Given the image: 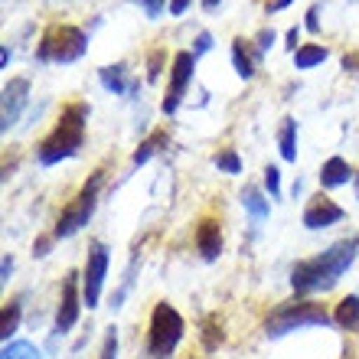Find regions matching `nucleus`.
I'll return each mask as SVG.
<instances>
[{
    "label": "nucleus",
    "instance_id": "5",
    "mask_svg": "<svg viewBox=\"0 0 359 359\" xmlns=\"http://www.w3.org/2000/svg\"><path fill=\"white\" fill-rule=\"evenodd\" d=\"M88 36L86 29L72 27V23H53L46 27L43 39L36 46V62H56V66H69L76 59L86 56Z\"/></svg>",
    "mask_w": 359,
    "mask_h": 359
},
{
    "label": "nucleus",
    "instance_id": "15",
    "mask_svg": "<svg viewBox=\"0 0 359 359\" xmlns=\"http://www.w3.org/2000/svg\"><path fill=\"white\" fill-rule=\"evenodd\" d=\"M353 177L350 163L343 161V157H330V161L320 167V187L323 189H337V187H346Z\"/></svg>",
    "mask_w": 359,
    "mask_h": 359
},
{
    "label": "nucleus",
    "instance_id": "14",
    "mask_svg": "<svg viewBox=\"0 0 359 359\" xmlns=\"http://www.w3.org/2000/svg\"><path fill=\"white\" fill-rule=\"evenodd\" d=\"M98 79H102V86L111 95H128V92H137V88H141V82H128V66H124V62L102 66L98 69Z\"/></svg>",
    "mask_w": 359,
    "mask_h": 359
},
{
    "label": "nucleus",
    "instance_id": "36",
    "mask_svg": "<svg viewBox=\"0 0 359 359\" xmlns=\"http://www.w3.org/2000/svg\"><path fill=\"white\" fill-rule=\"evenodd\" d=\"M199 4H203V10H206V13H216L222 0H199Z\"/></svg>",
    "mask_w": 359,
    "mask_h": 359
},
{
    "label": "nucleus",
    "instance_id": "38",
    "mask_svg": "<svg viewBox=\"0 0 359 359\" xmlns=\"http://www.w3.org/2000/svg\"><path fill=\"white\" fill-rule=\"evenodd\" d=\"M0 66H10V49L7 46L0 49Z\"/></svg>",
    "mask_w": 359,
    "mask_h": 359
},
{
    "label": "nucleus",
    "instance_id": "40",
    "mask_svg": "<svg viewBox=\"0 0 359 359\" xmlns=\"http://www.w3.org/2000/svg\"><path fill=\"white\" fill-rule=\"evenodd\" d=\"M350 4H359V0H350Z\"/></svg>",
    "mask_w": 359,
    "mask_h": 359
},
{
    "label": "nucleus",
    "instance_id": "2",
    "mask_svg": "<svg viewBox=\"0 0 359 359\" xmlns=\"http://www.w3.org/2000/svg\"><path fill=\"white\" fill-rule=\"evenodd\" d=\"M88 102H69L59 114L56 128L39 141L36 157L43 167H53V163H62L69 157H76L82 147H86V124H88Z\"/></svg>",
    "mask_w": 359,
    "mask_h": 359
},
{
    "label": "nucleus",
    "instance_id": "11",
    "mask_svg": "<svg viewBox=\"0 0 359 359\" xmlns=\"http://www.w3.org/2000/svg\"><path fill=\"white\" fill-rule=\"evenodd\" d=\"M343 216H346V212H343V206H337L333 199H327V196L320 193V196H313L311 203H307V209H304V226L317 232V229L337 226Z\"/></svg>",
    "mask_w": 359,
    "mask_h": 359
},
{
    "label": "nucleus",
    "instance_id": "8",
    "mask_svg": "<svg viewBox=\"0 0 359 359\" xmlns=\"http://www.w3.org/2000/svg\"><path fill=\"white\" fill-rule=\"evenodd\" d=\"M193 69H196V56L193 53H177L173 56V66H170V86H167V95H163V114H173L187 95V86L193 82Z\"/></svg>",
    "mask_w": 359,
    "mask_h": 359
},
{
    "label": "nucleus",
    "instance_id": "6",
    "mask_svg": "<svg viewBox=\"0 0 359 359\" xmlns=\"http://www.w3.org/2000/svg\"><path fill=\"white\" fill-rule=\"evenodd\" d=\"M102 183H104V170H95L92 177L86 180V187L76 193V199L69 203L56 219V229H53V238H72L76 232L88 226L95 206H98V193H102Z\"/></svg>",
    "mask_w": 359,
    "mask_h": 359
},
{
    "label": "nucleus",
    "instance_id": "22",
    "mask_svg": "<svg viewBox=\"0 0 359 359\" xmlns=\"http://www.w3.org/2000/svg\"><path fill=\"white\" fill-rule=\"evenodd\" d=\"M0 359H43V353H39V346H33L29 340H13V343H4Z\"/></svg>",
    "mask_w": 359,
    "mask_h": 359
},
{
    "label": "nucleus",
    "instance_id": "4",
    "mask_svg": "<svg viewBox=\"0 0 359 359\" xmlns=\"http://www.w3.org/2000/svg\"><path fill=\"white\" fill-rule=\"evenodd\" d=\"M187 323L177 313V307L161 301L151 313V327H147V346H144V359H173L180 340H183Z\"/></svg>",
    "mask_w": 359,
    "mask_h": 359
},
{
    "label": "nucleus",
    "instance_id": "13",
    "mask_svg": "<svg viewBox=\"0 0 359 359\" xmlns=\"http://www.w3.org/2000/svg\"><path fill=\"white\" fill-rule=\"evenodd\" d=\"M262 49L258 46H252L248 39H232V66H236V72H238V79H255V69H258V62H262Z\"/></svg>",
    "mask_w": 359,
    "mask_h": 359
},
{
    "label": "nucleus",
    "instance_id": "31",
    "mask_svg": "<svg viewBox=\"0 0 359 359\" xmlns=\"http://www.w3.org/2000/svg\"><path fill=\"white\" fill-rule=\"evenodd\" d=\"M161 62H163V53L157 49V53L151 56V69H147V82H154V79L161 76Z\"/></svg>",
    "mask_w": 359,
    "mask_h": 359
},
{
    "label": "nucleus",
    "instance_id": "24",
    "mask_svg": "<svg viewBox=\"0 0 359 359\" xmlns=\"http://www.w3.org/2000/svg\"><path fill=\"white\" fill-rule=\"evenodd\" d=\"M265 189L271 193V199L281 196V170H278L274 163H268L265 167Z\"/></svg>",
    "mask_w": 359,
    "mask_h": 359
},
{
    "label": "nucleus",
    "instance_id": "17",
    "mask_svg": "<svg viewBox=\"0 0 359 359\" xmlns=\"http://www.w3.org/2000/svg\"><path fill=\"white\" fill-rule=\"evenodd\" d=\"M333 323L343 327V330L359 327V297L356 294H350V297H343V301L337 304V311H333Z\"/></svg>",
    "mask_w": 359,
    "mask_h": 359
},
{
    "label": "nucleus",
    "instance_id": "10",
    "mask_svg": "<svg viewBox=\"0 0 359 359\" xmlns=\"http://www.w3.org/2000/svg\"><path fill=\"white\" fill-rule=\"evenodd\" d=\"M82 304H86V301H79V274L69 271L66 281H62V297H59V311H56V333H62V337H66V333L76 327Z\"/></svg>",
    "mask_w": 359,
    "mask_h": 359
},
{
    "label": "nucleus",
    "instance_id": "32",
    "mask_svg": "<svg viewBox=\"0 0 359 359\" xmlns=\"http://www.w3.org/2000/svg\"><path fill=\"white\" fill-rule=\"evenodd\" d=\"M297 39H301V29L291 27V29H287V43H284V46L291 49V53H297Z\"/></svg>",
    "mask_w": 359,
    "mask_h": 359
},
{
    "label": "nucleus",
    "instance_id": "21",
    "mask_svg": "<svg viewBox=\"0 0 359 359\" xmlns=\"http://www.w3.org/2000/svg\"><path fill=\"white\" fill-rule=\"evenodd\" d=\"M327 56H330V53H327L323 46L307 43V46H301L297 53H294V69H313V66H320Z\"/></svg>",
    "mask_w": 359,
    "mask_h": 359
},
{
    "label": "nucleus",
    "instance_id": "26",
    "mask_svg": "<svg viewBox=\"0 0 359 359\" xmlns=\"http://www.w3.org/2000/svg\"><path fill=\"white\" fill-rule=\"evenodd\" d=\"M98 359H118V333L108 330V337H104V346H102V356Z\"/></svg>",
    "mask_w": 359,
    "mask_h": 359
},
{
    "label": "nucleus",
    "instance_id": "1",
    "mask_svg": "<svg viewBox=\"0 0 359 359\" xmlns=\"http://www.w3.org/2000/svg\"><path fill=\"white\" fill-rule=\"evenodd\" d=\"M359 255V238H340L333 242L327 252L313 258H304L291 268V287L294 294H317V291H330L333 284L340 281L343 274L353 268Z\"/></svg>",
    "mask_w": 359,
    "mask_h": 359
},
{
    "label": "nucleus",
    "instance_id": "20",
    "mask_svg": "<svg viewBox=\"0 0 359 359\" xmlns=\"http://www.w3.org/2000/svg\"><path fill=\"white\" fill-rule=\"evenodd\" d=\"M20 311H23L20 297L4 304V320H0V337H4V343H10V337L20 330Z\"/></svg>",
    "mask_w": 359,
    "mask_h": 359
},
{
    "label": "nucleus",
    "instance_id": "18",
    "mask_svg": "<svg viewBox=\"0 0 359 359\" xmlns=\"http://www.w3.org/2000/svg\"><path fill=\"white\" fill-rule=\"evenodd\" d=\"M163 144H170V134H167V131H154L151 137H144V141H141V147L134 151L131 163H134V167H141V163H147V161H151V157H154V154L161 151Z\"/></svg>",
    "mask_w": 359,
    "mask_h": 359
},
{
    "label": "nucleus",
    "instance_id": "35",
    "mask_svg": "<svg viewBox=\"0 0 359 359\" xmlns=\"http://www.w3.org/2000/svg\"><path fill=\"white\" fill-rule=\"evenodd\" d=\"M33 255H36V258H43V255H49V238H39L36 245H33Z\"/></svg>",
    "mask_w": 359,
    "mask_h": 359
},
{
    "label": "nucleus",
    "instance_id": "7",
    "mask_svg": "<svg viewBox=\"0 0 359 359\" xmlns=\"http://www.w3.org/2000/svg\"><path fill=\"white\" fill-rule=\"evenodd\" d=\"M108 262H111V255H108V245L104 242H92V248H88V258H86V271H82V301H86V307L92 311V307H98V297H102V287H104V274H108Z\"/></svg>",
    "mask_w": 359,
    "mask_h": 359
},
{
    "label": "nucleus",
    "instance_id": "29",
    "mask_svg": "<svg viewBox=\"0 0 359 359\" xmlns=\"http://www.w3.org/2000/svg\"><path fill=\"white\" fill-rule=\"evenodd\" d=\"M274 39H278V36H274V29H262V33H258V36H255V46L262 49V53H268V49H271V43H274Z\"/></svg>",
    "mask_w": 359,
    "mask_h": 359
},
{
    "label": "nucleus",
    "instance_id": "9",
    "mask_svg": "<svg viewBox=\"0 0 359 359\" xmlns=\"http://www.w3.org/2000/svg\"><path fill=\"white\" fill-rule=\"evenodd\" d=\"M29 102V79L17 76L4 86V98H0V131L7 134L13 124L20 121V114Z\"/></svg>",
    "mask_w": 359,
    "mask_h": 359
},
{
    "label": "nucleus",
    "instance_id": "19",
    "mask_svg": "<svg viewBox=\"0 0 359 359\" xmlns=\"http://www.w3.org/2000/svg\"><path fill=\"white\" fill-rule=\"evenodd\" d=\"M242 206L252 212V219H268V212H271V203L265 199V193L258 187H245V193H242Z\"/></svg>",
    "mask_w": 359,
    "mask_h": 359
},
{
    "label": "nucleus",
    "instance_id": "28",
    "mask_svg": "<svg viewBox=\"0 0 359 359\" xmlns=\"http://www.w3.org/2000/svg\"><path fill=\"white\" fill-rule=\"evenodd\" d=\"M209 49H212V36H209L206 29H203V33H199L196 36V46H193V56H203V53H209Z\"/></svg>",
    "mask_w": 359,
    "mask_h": 359
},
{
    "label": "nucleus",
    "instance_id": "27",
    "mask_svg": "<svg viewBox=\"0 0 359 359\" xmlns=\"http://www.w3.org/2000/svg\"><path fill=\"white\" fill-rule=\"evenodd\" d=\"M304 17H307V20H304V27L311 29V33H320V4H313Z\"/></svg>",
    "mask_w": 359,
    "mask_h": 359
},
{
    "label": "nucleus",
    "instance_id": "30",
    "mask_svg": "<svg viewBox=\"0 0 359 359\" xmlns=\"http://www.w3.org/2000/svg\"><path fill=\"white\" fill-rule=\"evenodd\" d=\"M343 69H346V72H356L359 76V49H353V53H346V56H343V62H340Z\"/></svg>",
    "mask_w": 359,
    "mask_h": 359
},
{
    "label": "nucleus",
    "instance_id": "12",
    "mask_svg": "<svg viewBox=\"0 0 359 359\" xmlns=\"http://www.w3.org/2000/svg\"><path fill=\"white\" fill-rule=\"evenodd\" d=\"M196 252L203 255V262H216L222 255V226L216 219H203L196 226Z\"/></svg>",
    "mask_w": 359,
    "mask_h": 359
},
{
    "label": "nucleus",
    "instance_id": "33",
    "mask_svg": "<svg viewBox=\"0 0 359 359\" xmlns=\"http://www.w3.org/2000/svg\"><path fill=\"white\" fill-rule=\"evenodd\" d=\"M189 7V0H170V17H183Z\"/></svg>",
    "mask_w": 359,
    "mask_h": 359
},
{
    "label": "nucleus",
    "instance_id": "25",
    "mask_svg": "<svg viewBox=\"0 0 359 359\" xmlns=\"http://www.w3.org/2000/svg\"><path fill=\"white\" fill-rule=\"evenodd\" d=\"M137 4H141L144 13H147L151 20H161L163 10H170V7H167V0H137Z\"/></svg>",
    "mask_w": 359,
    "mask_h": 359
},
{
    "label": "nucleus",
    "instance_id": "37",
    "mask_svg": "<svg viewBox=\"0 0 359 359\" xmlns=\"http://www.w3.org/2000/svg\"><path fill=\"white\" fill-rule=\"evenodd\" d=\"M10 271H13V258H4V281H7V278H10Z\"/></svg>",
    "mask_w": 359,
    "mask_h": 359
},
{
    "label": "nucleus",
    "instance_id": "39",
    "mask_svg": "<svg viewBox=\"0 0 359 359\" xmlns=\"http://www.w3.org/2000/svg\"><path fill=\"white\" fill-rule=\"evenodd\" d=\"M356 199H359V173H356Z\"/></svg>",
    "mask_w": 359,
    "mask_h": 359
},
{
    "label": "nucleus",
    "instance_id": "34",
    "mask_svg": "<svg viewBox=\"0 0 359 359\" xmlns=\"http://www.w3.org/2000/svg\"><path fill=\"white\" fill-rule=\"evenodd\" d=\"M287 4H294V0H268L265 10H268V13H278V10H284Z\"/></svg>",
    "mask_w": 359,
    "mask_h": 359
},
{
    "label": "nucleus",
    "instance_id": "3",
    "mask_svg": "<svg viewBox=\"0 0 359 359\" xmlns=\"http://www.w3.org/2000/svg\"><path fill=\"white\" fill-rule=\"evenodd\" d=\"M333 317L327 313V307L317 301H307V297H297V301H284L278 304L271 313L265 317V333L271 340H281L291 330H304V327H327Z\"/></svg>",
    "mask_w": 359,
    "mask_h": 359
},
{
    "label": "nucleus",
    "instance_id": "23",
    "mask_svg": "<svg viewBox=\"0 0 359 359\" xmlns=\"http://www.w3.org/2000/svg\"><path fill=\"white\" fill-rule=\"evenodd\" d=\"M212 167H216L219 173H229V177H236V173H242V161H238V154L232 151V147H226V151H219L216 157H212Z\"/></svg>",
    "mask_w": 359,
    "mask_h": 359
},
{
    "label": "nucleus",
    "instance_id": "16",
    "mask_svg": "<svg viewBox=\"0 0 359 359\" xmlns=\"http://www.w3.org/2000/svg\"><path fill=\"white\" fill-rule=\"evenodd\" d=\"M278 147H281V157L287 163L297 161V121L294 118H284L281 131H278Z\"/></svg>",
    "mask_w": 359,
    "mask_h": 359
}]
</instances>
